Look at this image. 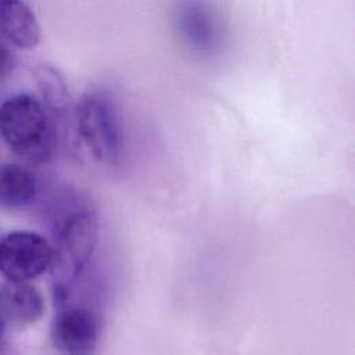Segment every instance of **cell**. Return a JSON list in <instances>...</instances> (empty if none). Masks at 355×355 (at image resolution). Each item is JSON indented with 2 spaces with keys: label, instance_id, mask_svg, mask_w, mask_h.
<instances>
[{
  "label": "cell",
  "instance_id": "obj_7",
  "mask_svg": "<svg viewBox=\"0 0 355 355\" xmlns=\"http://www.w3.org/2000/svg\"><path fill=\"white\" fill-rule=\"evenodd\" d=\"M44 313V301L36 287L26 282L0 284V315L17 323H32Z\"/></svg>",
  "mask_w": 355,
  "mask_h": 355
},
{
  "label": "cell",
  "instance_id": "obj_12",
  "mask_svg": "<svg viewBox=\"0 0 355 355\" xmlns=\"http://www.w3.org/2000/svg\"><path fill=\"white\" fill-rule=\"evenodd\" d=\"M4 338H6V319L0 315V355H3Z\"/></svg>",
  "mask_w": 355,
  "mask_h": 355
},
{
  "label": "cell",
  "instance_id": "obj_10",
  "mask_svg": "<svg viewBox=\"0 0 355 355\" xmlns=\"http://www.w3.org/2000/svg\"><path fill=\"white\" fill-rule=\"evenodd\" d=\"M36 79L44 101L54 110L62 111L67 107V87L58 72L47 65L36 69Z\"/></svg>",
  "mask_w": 355,
  "mask_h": 355
},
{
  "label": "cell",
  "instance_id": "obj_4",
  "mask_svg": "<svg viewBox=\"0 0 355 355\" xmlns=\"http://www.w3.org/2000/svg\"><path fill=\"white\" fill-rule=\"evenodd\" d=\"M76 130L90 154L104 164L119 159L123 135L119 118L108 98L86 94L76 107Z\"/></svg>",
  "mask_w": 355,
  "mask_h": 355
},
{
  "label": "cell",
  "instance_id": "obj_9",
  "mask_svg": "<svg viewBox=\"0 0 355 355\" xmlns=\"http://www.w3.org/2000/svg\"><path fill=\"white\" fill-rule=\"evenodd\" d=\"M37 194L36 176L24 165L4 164L0 166V207L22 209L31 205Z\"/></svg>",
  "mask_w": 355,
  "mask_h": 355
},
{
  "label": "cell",
  "instance_id": "obj_3",
  "mask_svg": "<svg viewBox=\"0 0 355 355\" xmlns=\"http://www.w3.org/2000/svg\"><path fill=\"white\" fill-rule=\"evenodd\" d=\"M0 136L19 158L44 164L55 151V129L40 100L19 93L0 105Z\"/></svg>",
  "mask_w": 355,
  "mask_h": 355
},
{
  "label": "cell",
  "instance_id": "obj_1",
  "mask_svg": "<svg viewBox=\"0 0 355 355\" xmlns=\"http://www.w3.org/2000/svg\"><path fill=\"white\" fill-rule=\"evenodd\" d=\"M172 31L186 54L201 62L223 58L232 44V28L218 0H172Z\"/></svg>",
  "mask_w": 355,
  "mask_h": 355
},
{
  "label": "cell",
  "instance_id": "obj_6",
  "mask_svg": "<svg viewBox=\"0 0 355 355\" xmlns=\"http://www.w3.org/2000/svg\"><path fill=\"white\" fill-rule=\"evenodd\" d=\"M51 337L55 347L67 355H92L100 337L97 315L85 305L69 300L55 305Z\"/></svg>",
  "mask_w": 355,
  "mask_h": 355
},
{
  "label": "cell",
  "instance_id": "obj_8",
  "mask_svg": "<svg viewBox=\"0 0 355 355\" xmlns=\"http://www.w3.org/2000/svg\"><path fill=\"white\" fill-rule=\"evenodd\" d=\"M0 36L22 49L37 44L40 28L24 0H0Z\"/></svg>",
  "mask_w": 355,
  "mask_h": 355
},
{
  "label": "cell",
  "instance_id": "obj_2",
  "mask_svg": "<svg viewBox=\"0 0 355 355\" xmlns=\"http://www.w3.org/2000/svg\"><path fill=\"white\" fill-rule=\"evenodd\" d=\"M54 302L69 300L71 287L90 261L97 243V218L87 207L64 209L53 227Z\"/></svg>",
  "mask_w": 355,
  "mask_h": 355
},
{
  "label": "cell",
  "instance_id": "obj_5",
  "mask_svg": "<svg viewBox=\"0 0 355 355\" xmlns=\"http://www.w3.org/2000/svg\"><path fill=\"white\" fill-rule=\"evenodd\" d=\"M53 244L42 234L14 230L0 239V272L7 280L28 282L51 268Z\"/></svg>",
  "mask_w": 355,
  "mask_h": 355
},
{
  "label": "cell",
  "instance_id": "obj_11",
  "mask_svg": "<svg viewBox=\"0 0 355 355\" xmlns=\"http://www.w3.org/2000/svg\"><path fill=\"white\" fill-rule=\"evenodd\" d=\"M15 64L17 58L12 51L3 42H0V78L7 76L14 69Z\"/></svg>",
  "mask_w": 355,
  "mask_h": 355
}]
</instances>
